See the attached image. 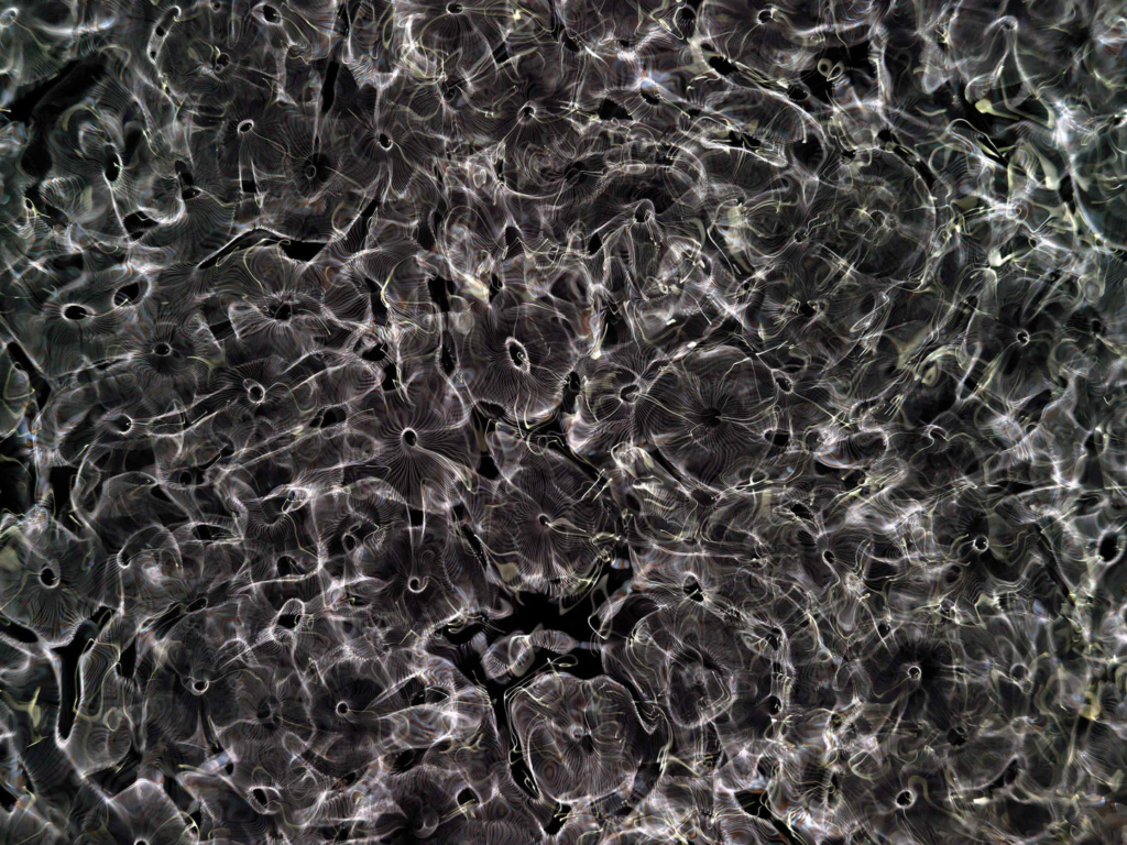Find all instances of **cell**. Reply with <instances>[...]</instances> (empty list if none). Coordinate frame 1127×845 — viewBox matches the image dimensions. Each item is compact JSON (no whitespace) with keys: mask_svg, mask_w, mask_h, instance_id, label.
Segmentation results:
<instances>
[{"mask_svg":"<svg viewBox=\"0 0 1127 845\" xmlns=\"http://www.w3.org/2000/svg\"><path fill=\"white\" fill-rule=\"evenodd\" d=\"M499 476L462 486L461 524L480 545L490 580L508 595L570 599L591 589L622 547L605 480L499 422L485 440Z\"/></svg>","mask_w":1127,"mask_h":845,"instance_id":"6da1fadb","label":"cell"},{"mask_svg":"<svg viewBox=\"0 0 1127 845\" xmlns=\"http://www.w3.org/2000/svg\"><path fill=\"white\" fill-rule=\"evenodd\" d=\"M508 718L546 797L590 805L602 821L636 803L656 724L622 682L606 673L544 672L513 693Z\"/></svg>","mask_w":1127,"mask_h":845,"instance_id":"7a4b0ae2","label":"cell"},{"mask_svg":"<svg viewBox=\"0 0 1127 845\" xmlns=\"http://www.w3.org/2000/svg\"><path fill=\"white\" fill-rule=\"evenodd\" d=\"M440 355L408 363L393 389L382 383L348 405L339 486L373 480L423 512L461 504L462 486L471 489L478 474L481 441L474 404L446 375Z\"/></svg>","mask_w":1127,"mask_h":845,"instance_id":"3957f363","label":"cell"},{"mask_svg":"<svg viewBox=\"0 0 1127 845\" xmlns=\"http://www.w3.org/2000/svg\"><path fill=\"white\" fill-rule=\"evenodd\" d=\"M453 511H427L417 525L408 517L360 537L330 578L354 593L365 591L378 604L393 599L401 613L406 600L423 594L436 625L510 615L512 605L490 580Z\"/></svg>","mask_w":1127,"mask_h":845,"instance_id":"277c9868","label":"cell"},{"mask_svg":"<svg viewBox=\"0 0 1127 845\" xmlns=\"http://www.w3.org/2000/svg\"><path fill=\"white\" fill-rule=\"evenodd\" d=\"M270 495L242 501L237 519L252 582H298L324 572L314 515L315 491L283 485Z\"/></svg>","mask_w":1127,"mask_h":845,"instance_id":"5b68a950","label":"cell"},{"mask_svg":"<svg viewBox=\"0 0 1127 845\" xmlns=\"http://www.w3.org/2000/svg\"><path fill=\"white\" fill-rule=\"evenodd\" d=\"M529 635L514 634L501 638L483 655V667L491 679L521 676L534 659Z\"/></svg>","mask_w":1127,"mask_h":845,"instance_id":"8992f818","label":"cell"},{"mask_svg":"<svg viewBox=\"0 0 1127 845\" xmlns=\"http://www.w3.org/2000/svg\"><path fill=\"white\" fill-rule=\"evenodd\" d=\"M603 821L590 805H572L566 822L549 844H600Z\"/></svg>","mask_w":1127,"mask_h":845,"instance_id":"52a82bcc","label":"cell"},{"mask_svg":"<svg viewBox=\"0 0 1127 845\" xmlns=\"http://www.w3.org/2000/svg\"><path fill=\"white\" fill-rule=\"evenodd\" d=\"M529 639L534 646H543L558 652L567 651L577 646V641L568 635L551 630L539 632L536 629L529 635Z\"/></svg>","mask_w":1127,"mask_h":845,"instance_id":"ba28073f","label":"cell"}]
</instances>
